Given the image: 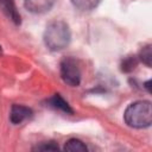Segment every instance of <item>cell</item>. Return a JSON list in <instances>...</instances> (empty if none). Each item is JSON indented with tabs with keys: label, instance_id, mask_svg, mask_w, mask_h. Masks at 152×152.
Instances as JSON below:
<instances>
[{
	"label": "cell",
	"instance_id": "obj_1",
	"mask_svg": "<svg viewBox=\"0 0 152 152\" xmlns=\"http://www.w3.org/2000/svg\"><path fill=\"white\" fill-rule=\"evenodd\" d=\"M71 34L69 26L64 21H53L48 25L44 32L45 45L52 51H59L68 46Z\"/></svg>",
	"mask_w": 152,
	"mask_h": 152
},
{
	"label": "cell",
	"instance_id": "obj_2",
	"mask_svg": "<svg viewBox=\"0 0 152 152\" xmlns=\"http://www.w3.org/2000/svg\"><path fill=\"white\" fill-rule=\"evenodd\" d=\"M125 121L128 126L134 128H145L151 125L152 112L150 101H137L131 103L124 114Z\"/></svg>",
	"mask_w": 152,
	"mask_h": 152
},
{
	"label": "cell",
	"instance_id": "obj_3",
	"mask_svg": "<svg viewBox=\"0 0 152 152\" xmlns=\"http://www.w3.org/2000/svg\"><path fill=\"white\" fill-rule=\"evenodd\" d=\"M61 77L66 84L71 87H76L80 84L81 70L77 62L74 58L68 57L61 62Z\"/></svg>",
	"mask_w": 152,
	"mask_h": 152
},
{
	"label": "cell",
	"instance_id": "obj_4",
	"mask_svg": "<svg viewBox=\"0 0 152 152\" xmlns=\"http://www.w3.org/2000/svg\"><path fill=\"white\" fill-rule=\"evenodd\" d=\"M31 115H32V110L30 108L21 104H13L10 113V120L12 124L18 125L25 121L26 119H28Z\"/></svg>",
	"mask_w": 152,
	"mask_h": 152
},
{
	"label": "cell",
	"instance_id": "obj_5",
	"mask_svg": "<svg viewBox=\"0 0 152 152\" xmlns=\"http://www.w3.org/2000/svg\"><path fill=\"white\" fill-rule=\"evenodd\" d=\"M56 0H25V7L32 13H44L49 11Z\"/></svg>",
	"mask_w": 152,
	"mask_h": 152
},
{
	"label": "cell",
	"instance_id": "obj_6",
	"mask_svg": "<svg viewBox=\"0 0 152 152\" xmlns=\"http://www.w3.org/2000/svg\"><path fill=\"white\" fill-rule=\"evenodd\" d=\"M0 8L15 25L20 24V14L17 11L14 0H0Z\"/></svg>",
	"mask_w": 152,
	"mask_h": 152
},
{
	"label": "cell",
	"instance_id": "obj_7",
	"mask_svg": "<svg viewBox=\"0 0 152 152\" xmlns=\"http://www.w3.org/2000/svg\"><path fill=\"white\" fill-rule=\"evenodd\" d=\"M49 106H51L52 108L57 110L64 112V113H72V109L70 108L68 102L64 101V99L59 94H55L51 99H49Z\"/></svg>",
	"mask_w": 152,
	"mask_h": 152
},
{
	"label": "cell",
	"instance_id": "obj_8",
	"mask_svg": "<svg viewBox=\"0 0 152 152\" xmlns=\"http://www.w3.org/2000/svg\"><path fill=\"white\" fill-rule=\"evenodd\" d=\"M71 2L80 11H91L99 5L100 0H71Z\"/></svg>",
	"mask_w": 152,
	"mask_h": 152
},
{
	"label": "cell",
	"instance_id": "obj_9",
	"mask_svg": "<svg viewBox=\"0 0 152 152\" xmlns=\"http://www.w3.org/2000/svg\"><path fill=\"white\" fill-rule=\"evenodd\" d=\"M64 150L71 152H80V151L83 152L87 151V146L80 139H69L64 145Z\"/></svg>",
	"mask_w": 152,
	"mask_h": 152
},
{
	"label": "cell",
	"instance_id": "obj_10",
	"mask_svg": "<svg viewBox=\"0 0 152 152\" xmlns=\"http://www.w3.org/2000/svg\"><path fill=\"white\" fill-rule=\"evenodd\" d=\"M137 63H138L137 57L129 56V57L124 59V62H122V70L124 71H132L137 66Z\"/></svg>",
	"mask_w": 152,
	"mask_h": 152
},
{
	"label": "cell",
	"instance_id": "obj_11",
	"mask_svg": "<svg viewBox=\"0 0 152 152\" xmlns=\"http://www.w3.org/2000/svg\"><path fill=\"white\" fill-rule=\"evenodd\" d=\"M151 58H152V55H151V46L147 45L145 48H142L141 52H140V59L147 65L150 66L151 65Z\"/></svg>",
	"mask_w": 152,
	"mask_h": 152
},
{
	"label": "cell",
	"instance_id": "obj_12",
	"mask_svg": "<svg viewBox=\"0 0 152 152\" xmlns=\"http://www.w3.org/2000/svg\"><path fill=\"white\" fill-rule=\"evenodd\" d=\"M34 150H39V151H55V150H58V145L53 144L52 141L50 142H43L40 145H37V147H34Z\"/></svg>",
	"mask_w": 152,
	"mask_h": 152
},
{
	"label": "cell",
	"instance_id": "obj_13",
	"mask_svg": "<svg viewBox=\"0 0 152 152\" xmlns=\"http://www.w3.org/2000/svg\"><path fill=\"white\" fill-rule=\"evenodd\" d=\"M0 52H1V46H0Z\"/></svg>",
	"mask_w": 152,
	"mask_h": 152
}]
</instances>
